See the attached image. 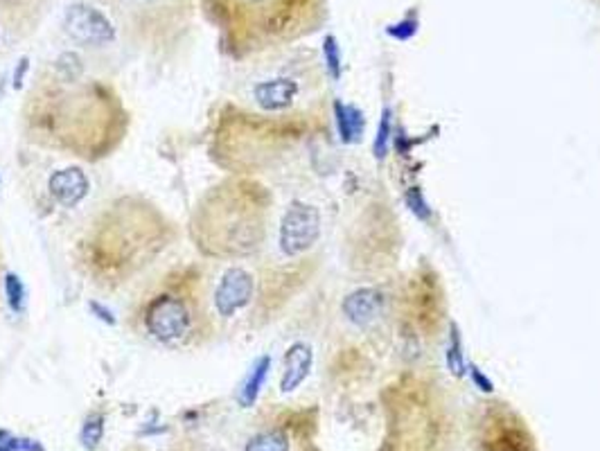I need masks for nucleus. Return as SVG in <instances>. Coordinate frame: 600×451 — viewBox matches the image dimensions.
I'll list each match as a JSON object with an SVG mask.
<instances>
[{"instance_id": "f03ea898", "label": "nucleus", "mask_w": 600, "mask_h": 451, "mask_svg": "<svg viewBox=\"0 0 600 451\" xmlns=\"http://www.w3.org/2000/svg\"><path fill=\"white\" fill-rule=\"evenodd\" d=\"M95 226L86 244V265L100 282H107L109 275L126 278L131 269L147 265L159 251V233H163L159 214L129 199L113 205Z\"/></svg>"}, {"instance_id": "6e6552de", "label": "nucleus", "mask_w": 600, "mask_h": 451, "mask_svg": "<svg viewBox=\"0 0 600 451\" xmlns=\"http://www.w3.org/2000/svg\"><path fill=\"white\" fill-rule=\"evenodd\" d=\"M253 287L256 284H253V275L248 271L239 269V266L226 271L214 289V309L219 317L230 318L239 309L247 308L253 298Z\"/></svg>"}, {"instance_id": "7ed1b4c3", "label": "nucleus", "mask_w": 600, "mask_h": 451, "mask_svg": "<svg viewBox=\"0 0 600 451\" xmlns=\"http://www.w3.org/2000/svg\"><path fill=\"white\" fill-rule=\"evenodd\" d=\"M239 186H219L195 212V238L210 256H247L260 247L262 221Z\"/></svg>"}, {"instance_id": "4468645a", "label": "nucleus", "mask_w": 600, "mask_h": 451, "mask_svg": "<svg viewBox=\"0 0 600 451\" xmlns=\"http://www.w3.org/2000/svg\"><path fill=\"white\" fill-rule=\"evenodd\" d=\"M335 116H336V126H339V135L343 143H357L363 134V126H366V117L352 104L335 102Z\"/></svg>"}, {"instance_id": "f8f14e48", "label": "nucleus", "mask_w": 600, "mask_h": 451, "mask_svg": "<svg viewBox=\"0 0 600 451\" xmlns=\"http://www.w3.org/2000/svg\"><path fill=\"white\" fill-rule=\"evenodd\" d=\"M312 363H314L312 345L303 343V341L289 345V350L284 352V372L283 379H280V391L283 393L296 391V388L309 377Z\"/></svg>"}, {"instance_id": "a878e982", "label": "nucleus", "mask_w": 600, "mask_h": 451, "mask_svg": "<svg viewBox=\"0 0 600 451\" xmlns=\"http://www.w3.org/2000/svg\"><path fill=\"white\" fill-rule=\"evenodd\" d=\"M91 309H93V312L98 314L100 321H107L109 325H113V323H116V318L111 317V312H109V309H104L100 303H91Z\"/></svg>"}, {"instance_id": "0eeeda50", "label": "nucleus", "mask_w": 600, "mask_h": 451, "mask_svg": "<svg viewBox=\"0 0 600 451\" xmlns=\"http://www.w3.org/2000/svg\"><path fill=\"white\" fill-rule=\"evenodd\" d=\"M64 28L73 41L84 46H107L116 39V28L107 14L86 3H74L65 10Z\"/></svg>"}, {"instance_id": "1a4fd4ad", "label": "nucleus", "mask_w": 600, "mask_h": 451, "mask_svg": "<svg viewBox=\"0 0 600 451\" xmlns=\"http://www.w3.org/2000/svg\"><path fill=\"white\" fill-rule=\"evenodd\" d=\"M384 308H387V296H384L382 289L375 287L354 289L343 298V305H341L345 318L357 327H368L372 323H378L382 318Z\"/></svg>"}, {"instance_id": "bb28decb", "label": "nucleus", "mask_w": 600, "mask_h": 451, "mask_svg": "<svg viewBox=\"0 0 600 451\" xmlns=\"http://www.w3.org/2000/svg\"><path fill=\"white\" fill-rule=\"evenodd\" d=\"M14 0H0V5H12Z\"/></svg>"}, {"instance_id": "423d86ee", "label": "nucleus", "mask_w": 600, "mask_h": 451, "mask_svg": "<svg viewBox=\"0 0 600 451\" xmlns=\"http://www.w3.org/2000/svg\"><path fill=\"white\" fill-rule=\"evenodd\" d=\"M321 238V212L317 205L305 201H293L280 221V251L287 257L308 253Z\"/></svg>"}, {"instance_id": "9d476101", "label": "nucleus", "mask_w": 600, "mask_h": 451, "mask_svg": "<svg viewBox=\"0 0 600 451\" xmlns=\"http://www.w3.org/2000/svg\"><path fill=\"white\" fill-rule=\"evenodd\" d=\"M48 190L57 204H61L64 208H74L89 195L91 183L80 168H64L52 174L48 181Z\"/></svg>"}, {"instance_id": "f257e3e1", "label": "nucleus", "mask_w": 600, "mask_h": 451, "mask_svg": "<svg viewBox=\"0 0 600 451\" xmlns=\"http://www.w3.org/2000/svg\"><path fill=\"white\" fill-rule=\"evenodd\" d=\"M64 89L46 91L41 98H32L34 113L30 120L46 126L50 143L64 144L77 156H95L109 152V138L116 135L120 125V108L107 89L98 84L80 86V80H64Z\"/></svg>"}, {"instance_id": "ddd939ff", "label": "nucleus", "mask_w": 600, "mask_h": 451, "mask_svg": "<svg viewBox=\"0 0 600 451\" xmlns=\"http://www.w3.org/2000/svg\"><path fill=\"white\" fill-rule=\"evenodd\" d=\"M298 95V84L289 77H275V80L260 82L253 89V98L265 111H283L291 107V102Z\"/></svg>"}, {"instance_id": "aec40b11", "label": "nucleus", "mask_w": 600, "mask_h": 451, "mask_svg": "<svg viewBox=\"0 0 600 451\" xmlns=\"http://www.w3.org/2000/svg\"><path fill=\"white\" fill-rule=\"evenodd\" d=\"M391 108H384L382 122H379L378 135H375V144H372V152L378 156V160L387 159L388 154V143H391Z\"/></svg>"}, {"instance_id": "393cba45", "label": "nucleus", "mask_w": 600, "mask_h": 451, "mask_svg": "<svg viewBox=\"0 0 600 451\" xmlns=\"http://www.w3.org/2000/svg\"><path fill=\"white\" fill-rule=\"evenodd\" d=\"M0 451H21L19 438L12 436V433L5 431V429H0Z\"/></svg>"}, {"instance_id": "a211bd4d", "label": "nucleus", "mask_w": 600, "mask_h": 451, "mask_svg": "<svg viewBox=\"0 0 600 451\" xmlns=\"http://www.w3.org/2000/svg\"><path fill=\"white\" fill-rule=\"evenodd\" d=\"M82 445L84 449L95 451L100 447L104 438V415L102 413H93L86 418L84 427H82Z\"/></svg>"}, {"instance_id": "dca6fc26", "label": "nucleus", "mask_w": 600, "mask_h": 451, "mask_svg": "<svg viewBox=\"0 0 600 451\" xmlns=\"http://www.w3.org/2000/svg\"><path fill=\"white\" fill-rule=\"evenodd\" d=\"M244 451H289V436L283 429H269L253 436Z\"/></svg>"}, {"instance_id": "f3484780", "label": "nucleus", "mask_w": 600, "mask_h": 451, "mask_svg": "<svg viewBox=\"0 0 600 451\" xmlns=\"http://www.w3.org/2000/svg\"><path fill=\"white\" fill-rule=\"evenodd\" d=\"M447 368H449V372H452L454 377H465L467 368H470V363L465 361V354H463L461 334H458L457 325H452V330H449V345H447Z\"/></svg>"}, {"instance_id": "5701e85b", "label": "nucleus", "mask_w": 600, "mask_h": 451, "mask_svg": "<svg viewBox=\"0 0 600 451\" xmlns=\"http://www.w3.org/2000/svg\"><path fill=\"white\" fill-rule=\"evenodd\" d=\"M404 201H406V205H409L411 212H413L415 217L422 219V221H429V219H431V208H429V204L424 201L420 187H411V190H406Z\"/></svg>"}, {"instance_id": "4be33fe9", "label": "nucleus", "mask_w": 600, "mask_h": 451, "mask_svg": "<svg viewBox=\"0 0 600 451\" xmlns=\"http://www.w3.org/2000/svg\"><path fill=\"white\" fill-rule=\"evenodd\" d=\"M5 291H7V300H10V308L14 309V312H21L25 303V289L19 275L14 273L5 275Z\"/></svg>"}, {"instance_id": "9b49d317", "label": "nucleus", "mask_w": 600, "mask_h": 451, "mask_svg": "<svg viewBox=\"0 0 600 451\" xmlns=\"http://www.w3.org/2000/svg\"><path fill=\"white\" fill-rule=\"evenodd\" d=\"M485 451H533V440L521 424L510 422L508 418L494 420L483 438Z\"/></svg>"}, {"instance_id": "412c9836", "label": "nucleus", "mask_w": 600, "mask_h": 451, "mask_svg": "<svg viewBox=\"0 0 600 451\" xmlns=\"http://www.w3.org/2000/svg\"><path fill=\"white\" fill-rule=\"evenodd\" d=\"M418 30H420L418 16L411 14V16H406V19L397 21V23L388 25L387 32H388V37H393L396 41H409V39H413L415 34H418Z\"/></svg>"}, {"instance_id": "20e7f679", "label": "nucleus", "mask_w": 600, "mask_h": 451, "mask_svg": "<svg viewBox=\"0 0 600 451\" xmlns=\"http://www.w3.org/2000/svg\"><path fill=\"white\" fill-rule=\"evenodd\" d=\"M296 0H217L214 14L222 19L223 30L239 37L247 28L265 32L287 28Z\"/></svg>"}, {"instance_id": "b1692460", "label": "nucleus", "mask_w": 600, "mask_h": 451, "mask_svg": "<svg viewBox=\"0 0 600 451\" xmlns=\"http://www.w3.org/2000/svg\"><path fill=\"white\" fill-rule=\"evenodd\" d=\"M467 372H470L472 382H474V386L479 388L481 393H494V384H492V379H490L488 375H485V372L481 370V368L470 366V368H467Z\"/></svg>"}, {"instance_id": "2eb2a0df", "label": "nucleus", "mask_w": 600, "mask_h": 451, "mask_svg": "<svg viewBox=\"0 0 600 451\" xmlns=\"http://www.w3.org/2000/svg\"><path fill=\"white\" fill-rule=\"evenodd\" d=\"M271 370V357H260L256 361V366H253L251 375L247 377V382H244L242 391H239V404L244 406V409H248V406L256 404L257 395H260L262 386H265L266 382V375H269Z\"/></svg>"}, {"instance_id": "39448f33", "label": "nucleus", "mask_w": 600, "mask_h": 451, "mask_svg": "<svg viewBox=\"0 0 600 451\" xmlns=\"http://www.w3.org/2000/svg\"><path fill=\"white\" fill-rule=\"evenodd\" d=\"M144 330L161 343H178L192 330V312L177 293H161L144 308Z\"/></svg>"}, {"instance_id": "6ab92c4d", "label": "nucleus", "mask_w": 600, "mask_h": 451, "mask_svg": "<svg viewBox=\"0 0 600 451\" xmlns=\"http://www.w3.org/2000/svg\"><path fill=\"white\" fill-rule=\"evenodd\" d=\"M323 56H326L327 73H330L332 80H339L341 70H343V64H341L339 41H336V37H332V34H327V37L323 39Z\"/></svg>"}]
</instances>
